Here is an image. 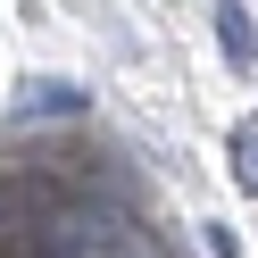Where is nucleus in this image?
I'll return each mask as SVG.
<instances>
[{"instance_id": "obj_1", "label": "nucleus", "mask_w": 258, "mask_h": 258, "mask_svg": "<svg viewBox=\"0 0 258 258\" xmlns=\"http://www.w3.org/2000/svg\"><path fill=\"white\" fill-rule=\"evenodd\" d=\"M217 42H225V58H233L241 75L258 67V42H250V9H241V0H217Z\"/></svg>"}, {"instance_id": "obj_2", "label": "nucleus", "mask_w": 258, "mask_h": 258, "mask_svg": "<svg viewBox=\"0 0 258 258\" xmlns=\"http://www.w3.org/2000/svg\"><path fill=\"white\" fill-rule=\"evenodd\" d=\"M75 108H84L75 84H25L17 92V117H75Z\"/></svg>"}, {"instance_id": "obj_3", "label": "nucleus", "mask_w": 258, "mask_h": 258, "mask_svg": "<svg viewBox=\"0 0 258 258\" xmlns=\"http://www.w3.org/2000/svg\"><path fill=\"white\" fill-rule=\"evenodd\" d=\"M233 183L258 200V117H241V125H233Z\"/></svg>"}, {"instance_id": "obj_4", "label": "nucleus", "mask_w": 258, "mask_h": 258, "mask_svg": "<svg viewBox=\"0 0 258 258\" xmlns=\"http://www.w3.org/2000/svg\"><path fill=\"white\" fill-rule=\"evenodd\" d=\"M92 258H158V250H150L125 217H108V233H100V250H92Z\"/></svg>"}]
</instances>
